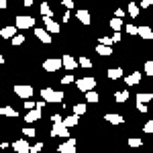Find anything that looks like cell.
Returning a JSON list of instances; mask_svg holds the SVG:
<instances>
[{
	"instance_id": "1",
	"label": "cell",
	"mask_w": 153,
	"mask_h": 153,
	"mask_svg": "<svg viewBox=\"0 0 153 153\" xmlns=\"http://www.w3.org/2000/svg\"><path fill=\"white\" fill-rule=\"evenodd\" d=\"M41 98H45L47 104H59V102H63L65 94L61 90H53V88H41Z\"/></svg>"
},
{
	"instance_id": "2",
	"label": "cell",
	"mask_w": 153,
	"mask_h": 153,
	"mask_svg": "<svg viewBox=\"0 0 153 153\" xmlns=\"http://www.w3.org/2000/svg\"><path fill=\"white\" fill-rule=\"evenodd\" d=\"M49 135H51V137H63V139H65V137H70V127H68L63 120H55Z\"/></svg>"
},
{
	"instance_id": "3",
	"label": "cell",
	"mask_w": 153,
	"mask_h": 153,
	"mask_svg": "<svg viewBox=\"0 0 153 153\" xmlns=\"http://www.w3.org/2000/svg\"><path fill=\"white\" fill-rule=\"evenodd\" d=\"M76 88L80 90V92H88V90H94L96 88V78L92 76H88V78H80V80H76Z\"/></svg>"
},
{
	"instance_id": "4",
	"label": "cell",
	"mask_w": 153,
	"mask_h": 153,
	"mask_svg": "<svg viewBox=\"0 0 153 153\" xmlns=\"http://www.w3.org/2000/svg\"><path fill=\"white\" fill-rule=\"evenodd\" d=\"M14 25L19 27V29H33L35 27V16H29V14H19L16 19H14Z\"/></svg>"
},
{
	"instance_id": "5",
	"label": "cell",
	"mask_w": 153,
	"mask_h": 153,
	"mask_svg": "<svg viewBox=\"0 0 153 153\" xmlns=\"http://www.w3.org/2000/svg\"><path fill=\"white\" fill-rule=\"evenodd\" d=\"M33 86H29V84H16L14 86V94L19 96V98H23V100H27V98H31L33 96Z\"/></svg>"
},
{
	"instance_id": "6",
	"label": "cell",
	"mask_w": 153,
	"mask_h": 153,
	"mask_svg": "<svg viewBox=\"0 0 153 153\" xmlns=\"http://www.w3.org/2000/svg\"><path fill=\"white\" fill-rule=\"evenodd\" d=\"M61 65H63V59H57V57H49L43 61V70L45 71H57Z\"/></svg>"
},
{
	"instance_id": "7",
	"label": "cell",
	"mask_w": 153,
	"mask_h": 153,
	"mask_svg": "<svg viewBox=\"0 0 153 153\" xmlns=\"http://www.w3.org/2000/svg\"><path fill=\"white\" fill-rule=\"evenodd\" d=\"M57 151L59 153H76V139H74V137H68V139L57 147Z\"/></svg>"
},
{
	"instance_id": "8",
	"label": "cell",
	"mask_w": 153,
	"mask_h": 153,
	"mask_svg": "<svg viewBox=\"0 0 153 153\" xmlns=\"http://www.w3.org/2000/svg\"><path fill=\"white\" fill-rule=\"evenodd\" d=\"M41 117H43V112H41V108H31L29 112H27V117H25V123H29V125H33V123H37V120H41Z\"/></svg>"
},
{
	"instance_id": "9",
	"label": "cell",
	"mask_w": 153,
	"mask_h": 153,
	"mask_svg": "<svg viewBox=\"0 0 153 153\" xmlns=\"http://www.w3.org/2000/svg\"><path fill=\"white\" fill-rule=\"evenodd\" d=\"M76 19H78L84 27L92 25V14H90V10H86V8H80V10L76 12Z\"/></svg>"
},
{
	"instance_id": "10",
	"label": "cell",
	"mask_w": 153,
	"mask_h": 153,
	"mask_svg": "<svg viewBox=\"0 0 153 153\" xmlns=\"http://www.w3.org/2000/svg\"><path fill=\"white\" fill-rule=\"evenodd\" d=\"M43 23H45V29H47L49 33H53V35H57L59 31H61L59 23H55V21H53V16H43Z\"/></svg>"
},
{
	"instance_id": "11",
	"label": "cell",
	"mask_w": 153,
	"mask_h": 153,
	"mask_svg": "<svg viewBox=\"0 0 153 153\" xmlns=\"http://www.w3.org/2000/svg\"><path fill=\"white\" fill-rule=\"evenodd\" d=\"M12 149L16 153H31V145L27 143V139H19L12 143Z\"/></svg>"
},
{
	"instance_id": "12",
	"label": "cell",
	"mask_w": 153,
	"mask_h": 153,
	"mask_svg": "<svg viewBox=\"0 0 153 153\" xmlns=\"http://www.w3.org/2000/svg\"><path fill=\"white\" fill-rule=\"evenodd\" d=\"M61 59H63V68H65L68 71H74L78 65H80V63H78V59L74 57V55H68V53H65Z\"/></svg>"
},
{
	"instance_id": "13",
	"label": "cell",
	"mask_w": 153,
	"mask_h": 153,
	"mask_svg": "<svg viewBox=\"0 0 153 153\" xmlns=\"http://www.w3.org/2000/svg\"><path fill=\"white\" fill-rule=\"evenodd\" d=\"M141 78H143L141 71H131L129 76H125V82H127V86H137L141 82Z\"/></svg>"
},
{
	"instance_id": "14",
	"label": "cell",
	"mask_w": 153,
	"mask_h": 153,
	"mask_svg": "<svg viewBox=\"0 0 153 153\" xmlns=\"http://www.w3.org/2000/svg\"><path fill=\"white\" fill-rule=\"evenodd\" d=\"M51 35L53 33H49L47 29H35V37L41 43H51Z\"/></svg>"
},
{
	"instance_id": "15",
	"label": "cell",
	"mask_w": 153,
	"mask_h": 153,
	"mask_svg": "<svg viewBox=\"0 0 153 153\" xmlns=\"http://www.w3.org/2000/svg\"><path fill=\"white\" fill-rule=\"evenodd\" d=\"M16 29H19L16 25H8V27H4V29L0 31V37H2V39H12V37L16 35Z\"/></svg>"
},
{
	"instance_id": "16",
	"label": "cell",
	"mask_w": 153,
	"mask_h": 153,
	"mask_svg": "<svg viewBox=\"0 0 153 153\" xmlns=\"http://www.w3.org/2000/svg\"><path fill=\"white\" fill-rule=\"evenodd\" d=\"M96 53H98V55H102V57H108V55H112V45L98 43V45H96Z\"/></svg>"
},
{
	"instance_id": "17",
	"label": "cell",
	"mask_w": 153,
	"mask_h": 153,
	"mask_svg": "<svg viewBox=\"0 0 153 153\" xmlns=\"http://www.w3.org/2000/svg\"><path fill=\"white\" fill-rule=\"evenodd\" d=\"M139 37H141V39H145V41H151V39H153L151 27H147V25H141V27H139Z\"/></svg>"
},
{
	"instance_id": "18",
	"label": "cell",
	"mask_w": 153,
	"mask_h": 153,
	"mask_svg": "<svg viewBox=\"0 0 153 153\" xmlns=\"http://www.w3.org/2000/svg\"><path fill=\"white\" fill-rule=\"evenodd\" d=\"M0 114H2V117H8V118H16V117H19V110H14L12 106L4 104L2 108H0Z\"/></svg>"
},
{
	"instance_id": "19",
	"label": "cell",
	"mask_w": 153,
	"mask_h": 153,
	"mask_svg": "<svg viewBox=\"0 0 153 153\" xmlns=\"http://www.w3.org/2000/svg\"><path fill=\"white\" fill-rule=\"evenodd\" d=\"M104 120H108L110 125H123V123H125V118H123V114H112V112H108V114H104Z\"/></svg>"
},
{
	"instance_id": "20",
	"label": "cell",
	"mask_w": 153,
	"mask_h": 153,
	"mask_svg": "<svg viewBox=\"0 0 153 153\" xmlns=\"http://www.w3.org/2000/svg\"><path fill=\"white\" fill-rule=\"evenodd\" d=\"M106 76L110 80H120L123 78V68H110V70L106 71Z\"/></svg>"
},
{
	"instance_id": "21",
	"label": "cell",
	"mask_w": 153,
	"mask_h": 153,
	"mask_svg": "<svg viewBox=\"0 0 153 153\" xmlns=\"http://www.w3.org/2000/svg\"><path fill=\"white\" fill-rule=\"evenodd\" d=\"M127 98H129V90H118V92H114V100H117L118 104L127 102Z\"/></svg>"
},
{
	"instance_id": "22",
	"label": "cell",
	"mask_w": 153,
	"mask_h": 153,
	"mask_svg": "<svg viewBox=\"0 0 153 153\" xmlns=\"http://www.w3.org/2000/svg\"><path fill=\"white\" fill-rule=\"evenodd\" d=\"M98 100H100V94H98L96 90H88V92H86V102L94 104V102H98Z\"/></svg>"
},
{
	"instance_id": "23",
	"label": "cell",
	"mask_w": 153,
	"mask_h": 153,
	"mask_svg": "<svg viewBox=\"0 0 153 153\" xmlns=\"http://www.w3.org/2000/svg\"><path fill=\"white\" fill-rule=\"evenodd\" d=\"M135 100H137V102H145V104H147V102H151V100H153V94H151V92H139Z\"/></svg>"
},
{
	"instance_id": "24",
	"label": "cell",
	"mask_w": 153,
	"mask_h": 153,
	"mask_svg": "<svg viewBox=\"0 0 153 153\" xmlns=\"http://www.w3.org/2000/svg\"><path fill=\"white\" fill-rule=\"evenodd\" d=\"M63 123H65V125H68V127L71 129V127H76V125L80 123V117L74 112V114H70V117H65V120H63Z\"/></svg>"
},
{
	"instance_id": "25",
	"label": "cell",
	"mask_w": 153,
	"mask_h": 153,
	"mask_svg": "<svg viewBox=\"0 0 153 153\" xmlns=\"http://www.w3.org/2000/svg\"><path fill=\"white\" fill-rule=\"evenodd\" d=\"M139 8H141V6H139V4H135V2L131 0L129 8H127V10H129V14H131V19H137V16H139Z\"/></svg>"
},
{
	"instance_id": "26",
	"label": "cell",
	"mask_w": 153,
	"mask_h": 153,
	"mask_svg": "<svg viewBox=\"0 0 153 153\" xmlns=\"http://www.w3.org/2000/svg\"><path fill=\"white\" fill-rule=\"evenodd\" d=\"M86 110H88V104H84V102H78V104H74V112H76L78 117L86 114Z\"/></svg>"
},
{
	"instance_id": "27",
	"label": "cell",
	"mask_w": 153,
	"mask_h": 153,
	"mask_svg": "<svg viewBox=\"0 0 153 153\" xmlns=\"http://www.w3.org/2000/svg\"><path fill=\"white\" fill-rule=\"evenodd\" d=\"M110 29H114V31H120L123 29V19L120 16H112V21H110Z\"/></svg>"
},
{
	"instance_id": "28",
	"label": "cell",
	"mask_w": 153,
	"mask_h": 153,
	"mask_svg": "<svg viewBox=\"0 0 153 153\" xmlns=\"http://www.w3.org/2000/svg\"><path fill=\"white\" fill-rule=\"evenodd\" d=\"M39 10H41V14H43V16H53V10L49 8L47 2H41V4H39Z\"/></svg>"
},
{
	"instance_id": "29",
	"label": "cell",
	"mask_w": 153,
	"mask_h": 153,
	"mask_svg": "<svg viewBox=\"0 0 153 153\" xmlns=\"http://www.w3.org/2000/svg\"><path fill=\"white\" fill-rule=\"evenodd\" d=\"M78 63H80L82 68H86V70H90V68H92V59L86 57V55H80V57H78Z\"/></svg>"
},
{
	"instance_id": "30",
	"label": "cell",
	"mask_w": 153,
	"mask_h": 153,
	"mask_svg": "<svg viewBox=\"0 0 153 153\" xmlns=\"http://www.w3.org/2000/svg\"><path fill=\"white\" fill-rule=\"evenodd\" d=\"M143 70H145V74H147V76L151 78V76H153V59H147V61H145Z\"/></svg>"
},
{
	"instance_id": "31",
	"label": "cell",
	"mask_w": 153,
	"mask_h": 153,
	"mask_svg": "<svg viewBox=\"0 0 153 153\" xmlns=\"http://www.w3.org/2000/svg\"><path fill=\"white\" fill-rule=\"evenodd\" d=\"M25 39H27L25 35H14V37L10 39V43L14 45V47H16V45H23V43H25Z\"/></svg>"
},
{
	"instance_id": "32",
	"label": "cell",
	"mask_w": 153,
	"mask_h": 153,
	"mask_svg": "<svg viewBox=\"0 0 153 153\" xmlns=\"http://www.w3.org/2000/svg\"><path fill=\"white\" fill-rule=\"evenodd\" d=\"M76 80H74V76L71 74H65L63 78H61V86H70V84H74Z\"/></svg>"
},
{
	"instance_id": "33",
	"label": "cell",
	"mask_w": 153,
	"mask_h": 153,
	"mask_svg": "<svg viewBox=\"0 0 153 153\" xmlns=\"http://www.w3.org/2000/svg\"><path fill=\"white\" fill-rule=\"evenodd\" d=\"M143 133H147V135H153V118H151V120H147V123L143 125Z\"/></svg>"
},
{
	"instance_id": "34",
	"label": "cell",
	"mask_w": 153,
	"mask_h": 153,
	"mask_svg": "<svg viewBox=\"0 0 153 153\" xmlns=\"http://www.w3.org/2000/svg\"><path fill=\"white\" fill-rule=\"evenodd\" d=\"M125 29H127V33H129L131 37L139 35V27H135V25H127V27H125Z\"/></svg>"
},
{
	"instance_id": "35",
	"label": "cell",
	"mask_w": 153,
	"mask_h": 153,
	"mask_svg": "<svg viewBox=\"0 0 153 153\" xmlns=\"http://www.w3.org/2000/svg\"><path fill=\"white\" fill-rule=\"evenodd\" d=\"M129 145H131V147H141L143 141L139 139V137H129Z\"/></svg>"
},
{
	"instance_id": "36",
	"label": "cell",
	"mask_w": 153,
	"mask_h": 153,
	"mask_svg": "<svg viewBox=\"0 0 153 153\" xmlns=\"http://www.w3.org/2000/svg\"><path fill=\"white\" fill-rule=\"evenodd\" d=\"M23 135H25V137H35L37 133H35V129H33V127H25V129H23Z\"/></svg>"
},
{
	"instance_id": "37",
	"label": "cell",
	"mask_w": 153,
	"mask_h": 153,
	"mask_svg": "<svg viewBox=\"0 0 153 153\" xmlns=\"http://www.w3.org/2000/svg\"><path fill=\"white\" fill-rule=\"evenodd\" d=\"M98 43H104V45H112V43H114V39H112V37H100V39H98Z\"/></svg>"
},
{
	"instance_id": "38",
	"label": "cell",
	"mask_w": 153,
	"mask_h": 153,
	"mask_svg": "<svg viewBox=\"0 0 153 153\" xmlns=\"http://www.w3.org/2000/svg\"><path fill=\"white\" fill-rule=\"evenodd\" d=\"M43 147H45L43 143H35V145L31 147V153H39V151H41V149H43Z\"/></svg>"
},
{
	"instance_id": "39",
	"label": "cell",
	"mask_w": 153,
	"mask_h": 153,
	"mask_svg": "<svg viewBox=\"0 0 153 153\" xmlns=\"http://www.w3.org/2000/svg\"><path fill=\"white\" fill-rule=\"evenodd\" d=\"M25 108H27V110H31V108H35L37 106V102H33V100H29V98H27V100H25Z\"/></svg>"
},
{
	"instance_id": "40",
	"label": "cell",
	"mask_w": 153,
	"mask_h": 153,
	"mask_svg": "<svg viewBox=\"0 0 153 153\" xmlns=\"http://www.w3.org/2000/svg\"><path fill=\"white\" fill-rule=\"evenodd\" d=\"M139 6H141V8H149V6H153V0H141Z\"/></svg>"
},
{
	"instance_id": "41",
	"label": "cell",
	"mask_w": 153,
	"mask_h": 153,
	"mask_svg": "<svg viewBox=\"0 0 153 153\" xmlns=\"http://www.w3.org/2000/svg\"><path fill=\"white\" fill-rule=\"evenodd\" d=\"M137 110L139 112H147V104L145 102H137Z\"/></svg>"
},
{
	"instance_id": "42",
	"label": "cell",
	"mask_w": 153,
	"mask_h": 153,
	"mask_svg": "<svg viewBox=\"0 0 153 153\" xmlns=\"http://www.w3.org/2000/svg\"><path fill=\"white\" fill-rule=\"evenodd\" d=\"M61 4H63L65 8H74V0H61Z\"/></svg>"
},
{
	"instance_id": "43",
	"label": "cell",
	"mask_w": 153,
	"mask_h": 153,
	"mask_svg": "<svg viewBox=\"0 0 153 153\" xmlns=\"http://www.w3.org/2000/svg\"><path fill=\"white\" fill-rule=\"evenodd\" d=\"M114 16H120V19H123V16H125V10H123V8H117V10H114Z\"/></svg>"
},
{
	"instance_id": "44",
	"label": "cell",
	"mask_w": 153,
	"mask_h": 153,
	"mask_svg": "<svg viewBox=\"0 0 153 153\" xmlns=\"http://www.w3.org/2000/svg\"><path fill=\"white\" fill-rule=\"evenodd\" d=\"M112 39H114V43H118L123 37H120V33H118V31H114V37H112Z\"/></svg>"
},
{
	"instance_id": "45",
	"label": "cell",
	"mask_w": 153,
	"mask_h": 153,
	"mask_svg": "<svg viewBox=\"0 0 153 153\" xmlns=\"http://www.w3.org/2000/svg\"><path fill=\"white\" fill-rule=\"evenodd\" d=\"M55 120H61V117L59 114H51V123H55Z\"/></svg>"
},
{
	"instance_id": "46",
	"label": "cell",
	"mask_w": 153,
	"mask_h": 153,
	"mask_svg": "<svg viewBox=\"0 0 153 153\" xmlns=\"http://www.w3.org/2000/svg\"><path fill=\"white\" fill-rule=\"evenodd\" d=\"M23 6H27V8H29V6H33V0H25Z\"/></svg>"
},
{
	"instance_id": "47",
	"label": "cell",
	"mask_w": 153,
	"mask_h": 153,
	"mask_svg": "<svg viewBox=\"0 0 153 153\" xmlns=\"http://www.w3.org/2000/svg\"><path fill=\"white\" fill-rule=\"evenodd\" d=\"M6 4H8L6 0H0V8H6Z\"/></svg>"
},
{
	"instance_id": "48",
	"label": "cell",
	"mask_w": 153,
	"mask_h": 153,
	"mask_svg": "<svg viewBox=\"0 0 153 153\" xmlns=\"http://www.w3.org/2000/svg\"><path fill=\"white\" fill-rule=\"evenodd\" d=\"M151 31H153V19H151Z\"/></svg>"
}]
</instances>
